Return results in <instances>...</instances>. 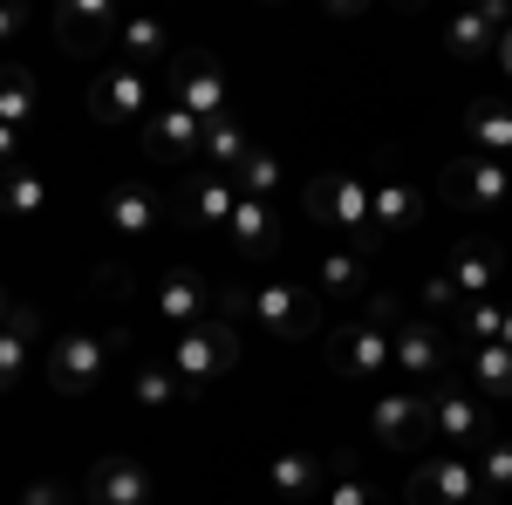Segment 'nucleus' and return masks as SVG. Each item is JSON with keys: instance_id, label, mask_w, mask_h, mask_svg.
I'll use <instances>...</instances> for the list:
<instances>
[{"instance_id": "43", "label": "nucleus", "mask_w": 512, "mask_h": 505, "mask_svg": "<svg viewBox=\"0 0 512 505\" xmlns=\"http://www.w3.org/2000/svg\"><path fill=\"white\" fill-rule=\"evenodd\" d=\"M0 69H7V62H0Z\"/></svg>"}, {"instance_id": "10", "label": "nucleus", "mask_w": 512, "mask_h": 505, "mask_svg": "<svg viewBox=\"0 0 512 505\" xmlns=\"http://www.w3.org/2000/svg\"><path fill=\"white\" fill-rule=\"evenodd\" d=\"M369 437L383 451H417L431 437V396L424 389H383L369 403Z\"/></svg>"}, {"instance_id": "31", "label": "nucleus", "mask_w": 512, "mask_h": 505, "mask_svg": "<svg viewBox=\"0 0 512 505\" xmlns=\"http://www.w3.org/2000/svg\"><path fill=\"white\" fill-rule=\"evenodd\" d=\"M117 48L130 55V69H137V62H171V55H178V48H171V28H164V21H144V14L117 28Z\"/></svg>"}, {"instance_id": "36", "label": "nucleus", "mask_w": 512, "mask_h": 505, "mask_svg": "<svg viewBox=\"0 0 512 505\" xmlns=\"http://www.w3.org/2000/svg\"><path fill=\"white\" fill-rule=\"evenodd\" d=\"M21 505H76V492H69L62 478H35V485L21 492Z\"/></svg>"}, {"instance_id": "3", "label": "nucleus", "mask_w": 512, "mask_h": 505, "mask_svg": "<svg viewBox=\"0 0 512 505\" xmlns=\"http://www.w3.org/2000/svg\"><path fill=\"white\" fill-rule=\"evenodd\" d=\"M390 335H396V308L376 301L369 321H349V328L328 335V369L342 383H383L390 376Z\"/></svg>"}, {"instance_id": "7", "label": "nucleus", "mask_w": 512, "mask_h": 505, "mask_svg": "<svg viewBox=\"0 0 512 505\" xmlns=\"http://www.w3.org/2000/svg\"><path fill=\"white\" fill-rule=\"evenodd\" d=\"M424 396H431V437H444L451 451H465V458H472L485 437H499V424H492V403H485L478 389L437 383V389H424Z\"/></svg>"}, {"instance_id": "41", "label": "nucleus", "mask_w": 512, "mask_h": 505, "mask_svg": "<svg viewBox=\"0 0 512 505\" xmlns=\"http://www.w3.org/2000/svg\"><path fill=\"white\" fill-rule=\"evenodd\" d=\"M492 349H512V301H506V321H499V342Z\"/></svg>"}, {"instance_id": "39", "label": "nucleus", "mask_w": 512, "mask_h": 505, "mask_svg": "<svg viewBox=\"0 0 512 505\" xmlns=\"http://www.w3.org/2000/svg\"><path fill=\"white\" fill-rule=\"evenodd\" d=\"M21 21H28V14H21V7H0V48H7V41L21 35Z\"/></svg>"}, {"instance_id": "16", "label": "nucleus", "mask_w": 512, "mask_h": 505, "mask_svg": "<svg viewBox=\"0 0 512 505\" xmlns=\"http://www.w3.org/2000/svg\"><path fill=\"white\" fill-rule=\"evenodd\" d=\"M82 505H151V471L137 458H96L82 478Z\"/></svg>"}, {"instance_id": "5", "label": "nucleus", "mask_w": 512, "mask_h": 505, "mask_svg": "<svg viewBox=\"0 0 512 505\" xmlns=\"http://www.w3.org/2000/svg\"><path fill=\"white\" fill-rule=\"evenodd\" d=\"M451 362H458V349H451L444 321H431V314L396 321V335H390V376H403V389H437L444 376H451Z\"/></svg>"}, {"instance_id": "25", "label": "nucleus", "mask_w": 512, "mask_h": 505, "mask_svg": "<svg viewBox=\"0 0 512 505\" xmlns=\"http://www.w3.org/2000/svg\"><path fill=\"white\" fill-rule=\"evenodd\" d=\"M130 403L144 410V417H164V410H178L185 403V383L171 376V362H144V369H130Z\"/></svg>"}, {"instance_id": "1", "label": "nucleus", "mask_w": 512, "mask_h": 505, "mask_svg": "<svg viewBox=\"0 0 512 505\" xmlns=\"http://www.w3.org/2000/svg\"><path fill=\"white\" fill-rule=\"evenodd\" d=\"M226 314L233 321H253L274 342H308V335H321V301L308 287H294V280H253V287L226 294Z\"/></svg>"}, {"instance_id": "12", "label": "nucleus", "mask_w": 512, "mask_h": 505, "mask_svg": "<svg viewBox=\"0 0 512 505\" xmlns=\"http://www.w3.org/2000/svg\"><path fill=\"white\" fill-rule=\"evenodd\" d=\"M362 178H369V205H376V233H417L424 226V192L403 178L396 157H376Z\"/></svg>"}, {"instance_id": "21", "label": "nucleus", "mask_w": 512, "mask_h": 505, "mask_svg": "<svg viewBox=\"0 0 512 505\" xmlns=\"http://www.w3.org/2000/svg\"><path fill=\"white\" fill-rule=\"evenodd\" d=\"M233 178H219V171H198V178H185L178 185V212H185V226H226L233 219Z\"/></svg>"}, {"instance_id": "23", "label": "nucleus", "mask_w": 512, "mask_h": 505, "mask_svg": "<svg viewBox=\"0 0 512 505\" xmlns=\"http://www.w3.org/2000/svg\"><path fill=\"white\" fill-rule=\"evenodd\" d=\"M321 485H328V471H321L315 451H274V465H267V492L287 505H308L321 499Z\"/></svg>"}, {"instance_id": "29", "label": "nucleus", "mask_w": 512, "mask_h": 505, "mask_svg": "<svg viewBox=\"0 0 512 505\" xmlns=\"http://www.w3.org/2000/svg\"><path fill=\"white\" fill-rule=\"evenodd\" d=\"M35 328H41V314H35V308H14V321L0 328V389H14V383H21V369H28V342H35Z\"/></svg>"}, {"instance_id": "37", "label": "nucleus", "mask_w": 512, "mask_h": 505, "mask_svg": "<svg viewBox=\"0 0 512 505\" xmlns=\"http://www.w3.org/2000/svg\"><path fill=\"white\" fill-rule=\"evenodd\" d=\"M424 301H431V308H458V294H451V280H444V273L424 280Z\"/></svg>"}, {"instance_id": "35", "label": "nucleus", "mask_w": 512, "mask_h": 505, "mask_svg": "<svg viewBox=\"0 0 512 505\" xmlns=\"http://www.w3.org/2000/svg\"><path fill=\"white\" fill-rule=\"evenodd\" d=\"M321 505H383V499H376V485H369V478H355V471H335V478L321 485Z\"/></svg>"}, {"instance_id": "38", "label": "nucleus", "mask_w": 512, "mask_h": 505, "mask_svg": "<svg viewBox=\"0 0 512 505\" xmlns=\"http://www.w3.org/2000/svg\"><path fill=\"white\" fill-rule=\"evenodd\" d=\"M14 164H21V130L0 123V171H14Z\"/></svg>"}, {"instance_id": "28", "label": "nucleus", "mask_w": 512, "mask_h": 505, "mask_svg": "<svg viewBox=\"0 0 512 505\" xmlns=\"http://www.w3.org/2000/svg\"><path fill=\"white\" fill-rule=\"evenodd\" d=\"M253 151V137H246V123L239 117H226V123H212V130H205V151H198V164H205V171H219V178H233L239 171V157Z\"/></svg>"}, {"instance_id": "8", "label": "nucleus", "mask_w": 512, "mask_h": 505, "mask_svg": "<svg viewBox=\"0 0 512 505\" xmlns=\"http://www.w3.org/2000/svg\"><path fill=\"white\" fill-rule=\"evenodd\" d=\"M110 362H117V342L76 328V335H62V342L48 349V389H55V396H89V389L110 376Z\"/></svg>"}, {"instance_id": "11", "label": "nucleus", "mask_w": 512, "mask_h": 505, "mask_svg": "<svg viewBox=\"0 0 512 505\" xmlns=\"http://www.w3.org/2000/svg\"><path fill=\"white\" fill-rule=\"evenodd\" d=\"M485 485H478V465L465 451H437L410 471V505H478Z\"/></svg>"}, {"instance_id": "33", "label": "nucleus", "mask_w": 512, "mask_h": 505, "mask_svg": "<svg viewBox=\"0 0 512 505\" xmlns=\"http://www.w3.org/2000/svg\"><path fill=\"white\" fill-rule=\"evenodd\" d=\"M315 280H321V294H342V301H349L355 287H362V253H355V246H328L315 260Z\"/></svg>"}, {"instance_id": "40", "label": "nucleus", "mask_w": 512, "mask_h": 505, "mask_svg": "<svg viewBox=\"0 0 512 505\" xmlns=\"http://www.w3.org/2000/svg\"><path fill=\"white\" fill-rule=\"evenodd\" d=\"M492 55H499V69H506V82H512V28L499 35V48H492Z\"/></svg>"}, {"instance_id": "24", "label": "nucleus", "mask_w": 512, "mask_h": 505, "mask_svg": "<svg viewBox=\"0 0 512 505\" xmlns=\"http://www.w3.org/2000/svg\"><path fill=\"white\" fill-rule=\"evenodd\" d=\"M48 178H41L35 164H14V171H0V212L7 219H41L48 212Z\"/></svg>"}, {"instance_id": "32", "label": "nucleus", "mask_w": 512, "mask_h": 505, "mask_svg": "<svg viewBox=\"0 0 512 505\" xmlns=\"http://www.w3.org/2000/svg\"><path fill=\"white\" fill-rule=\"evenodd\" d=\"M35 76H28V69H14V62H7V69H0V123H7V130H28V117H35Z\"/></svg>"}, {"instance_id": "9", "label": "nucleus", "mask_w": 512, "mask_h": 505, "mask_svg": "<svg viewBox=\"0 0 512 505\" xmlns=\"http://www.w3.org/2000/svg\"><path fill=\"white\" fill-rule=\"evenodd\" d=\"M444 198L465 205V212H499V205H512V164L465 151L458 164H444Z\"/></svg>"}, {"instance_id": "15", "label": "nucleus", "mask_w": 512, "mask_h": 505, "mask_svg": "<svg viewBox=\"0 0 512 505\" xmlns=\"http://www.w3.org/2000/svg\"><path fill=\"white\" fill-rule=\"evenodd\" d=\"M89 117L96 123H151V82L137 76L130 62L103 69L89 82Z\"/></svg>"}, {"instance_id": "20", "label": "nucleus", "mask_w": 512, "mask_h": 505, "mask_svg": "<svg viewBox=\"0 0 512 505\" xmlns=\"http://www.w3.org/2000/svg\"><path fill=\"white\" fill-rule=\"evenodd\" d=\"M103 219H110V233L144 239V233L164 219V198L151 192L144 178H123V185H110V198H103Z\"/></svg>"}, {"instance_id": "4", "label": "nucleus", "mask_w": 512, "mask_h": 505, "mask_svg": "<svg viewBox=\"0 0 512 505\" xmlns=\"http://www.w3.org/2000/svg\"><path fill=\"white\" fill-rule=\"evenodd\" d=\"M308 212H315L328 233H349L355 253L362 246H376V205H369V178L362 171H321L315 185H308Z\"/></svg>"}, {"instance_id": "26", "label": "nucleus", "mask_w": 512, "mask_h": 505, "mask_svg": "<svg viewBox=\"0 0 512 505\" xmlns=\"http://www.w3.org/2000/svg\"><path fill=\"white\" fill-rule=\"evenodd\" d=\"M465 137H472V151L499 157L512 164V110L506 103H472V117H465Z\"/></svg>"}, {"instance_id": "19", "label": "nucleus", "mask_w": 512, "mask_h": 505, "mask_svg": "<svg viewBox=\"0 0 512 505\" xmlns=\"http://www.w3.org/2000/svg\"><path fill=\"white\" fill-rule=\"evenodd\" d=\"M123 14H110L103 0H69L62 14H55V41L62 48H76V55H96L103 41H117Z\"/></svg>"}, {"instance_id": "6", "label": "nucleus", "mask_w": 512, "mask_h": 505, "mask_svg": "<svg viewBox=\"0 0 512 505\" xmlns=\"http://www.w3.org/2000/svg\"><path fill=\"white\" fill-rule=\"evenodd\" d=\"M171 103L192 110L205 130L226 123V117H239L233 110V82H226V69H219L205 48H178V55H171Z\"/></svg>"}, {"instance_id": "13", "label": "nucleus", "mask_w": 512, "mask_h": 505, "mask_svg": "<svg viewBox=\"0 0 512 505\" xmlns=\"http://www.w3.org/2000/svg\"><path fill=\"white\" fill-rule=\"evenodd\" d=\"M212 308H219V294H212V280L198 267H171L158 273V287H151V314H158L164 328H198V321H212Z\"/></svg>"}, {"instance_id": "27", "label": "nucleus", "mask_w": 512, "mask_h": 505, "mask_svg": "<svg viewBox=\"0 0 512 505\" xmlns=\"http://www.w3.org/2000/svg\"><path fill=\"white\" fill-rule=\"evenodd\" d=\"M465 383L485 403H506L512 396V349H465Z\"/></svg>"}, {"instance_id": "30", "label": "nucleus", "mask_w": 512, "mask_h": 505, "mask_svg": "<svg viewBox=\"0 0 512 505\" xmlns=\"http://www.w3.org/2000/svg\"><path fill=\"white\" fill-rule=\"evenodd\" d=\"M280 185H287V178H280V157H274V151H260V144H253V151L239 157V171H233V192H239V198H260V205H274Z\"/></svg>"}, {"instance_id": "2", "label": "nucleus", "mask_w": 512, "mask_h": 505, "mask_svg": "<svg viewBox=\"0 0 512 505\" xmlns=\"http://www.w3.org/2000/svg\"><path fill=\"white\" fill-rule=\"evenodd\" d=\"M233 362H239V321L233 314H212V321H198V328H185L171 342V376L185 383V396H205L219 376H233Z\"/></svg>"}, {"instance_id": "17", "label": "nucleus", "mask_w": 512, "mask_h": 505, "mask_svg": "<svg viewBox=\"0 0 512 505\" xmlns=\"http://www.w3.org/2000/svg\"><path fill=\"white\" fill-rule=\"evenodd\" d=\"M144 151L158 157V164H198V151H205V123L192 117V110H151V123H144Z\"/></svg>"}, {"instance_id": "14", "label": "nucleus", "mask_w": 512, "mask_h": 505, "mask_svg": "<svg viewBox=\"0 0 512 505\" xmlns=\"http://www.w3.org/2000/svg\"><path fill=\"white\" fill-rule=\"evenodd\" d=\"M444 280H451L458 308H472V301H499L506 253H499L492 239H465V246H451V260H444Z\"/></svg>"}, {"instance_id": "22", "label": "nucleus", "mask_w": 512, "mask_h": 505, "mask_svg": "<svg viewBox=\"0 0 512 505\" xmlns=\"http://www.w3.org/2000/svg\"><path fill=\"white\" fill-rule=\"evenodd\" d=\"M506 28H512V7H472V14H458V21L444 28V48H451L458 62H478V55L499 48Z\"/></svg>"}, {"instance_id": "34", "label": "nucleus", "mask_w": 512, "mask_h": 505, "mask_svg": "<svg viewBox=\"0 0 512 505\" xmlns=\"http://www.w3.org/2000/svg\"><path fill=\"white\" fill-rule=\"evenodd\" d=\"M472 465H478V485L485 492H512V437H485L472 451Z\"/></svg>"}, {"instance_id": "42", "label": "nucleus", "mask_w": 512, "mask_h": 505, "mask_svg": "<svg viewBox=\"0 0 512 505\" xmlns=\"http://www.w3.org/2000/svg\"><path fill=\"white\" fill-rule=\"evenodd\" d=\"M14 308H21V301H7V294H0V328H7V321H14Z\"/></svg>"}, {"instance_id": "18", "label": "nucleus", "mask_w": 512, "mask_h": 505, "mask_svg": "<svg viewBox=\"0 0 512 505\" xmlns=\"http://www.w3.org/2000/svg\"><path fill=\"white\" fill-rule=\"evenodd\" d=\"M226 239H233L239 260H274L280 239H287V219H280L274 205H260V198H239L233 219H226Z\"/></svg>"}]
</instances>
